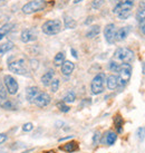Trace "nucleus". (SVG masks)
<instances>
[{
  "label": "nucleus",
  "mask_w": 145,
  "mask_h": 153,
  "mask_svg": "<svg viewBox=\"0 0 145 153\" xmlns=\"http://www.w3.org/2000/svg\"><path fill=\"white\" fill-rule=\"evenodd\" d=\"M13 48V44L11 42H7L4 43V45L0 46V55H4L6 53H8L9 51H11Z\"/></svg>",
  "instance_id": "obj_21"
},
{
  "label": "nucleus",
  "mask_w": 145,
  "mask_h": 153,
  "mask_svg": "<svg viewBox=\"0 0 145 153\" xmlns=\"http://www.w3.org/2000/svg\"><path fill=\"white\" fill-rule=\"evenodd\" d=\"M60 149L66 151V152H74L77 150V143L76 142H69V143H66L65 145L60 146Z\"/></svg>",
  "instance_id": "obj_20"
},
{
  "label": "nucleus",
  "mask_w": 145,
  "mask_h": 153,
  "mask_svg": "<svg viewBox=\"0 0 145 153\" xmlns=\"http://www.w3.org/2000/svg\"><path fill=\"white\" fill-rule=\"evenodd\" d=\"M37 39V35L33 29H25L21 33V42L22 43H29Z\"/></svg>",
  "instance_id": "obj_11"
},
{
  "label": "nucleus",
  "mask_w": 145,
  "mask_h": 153,
  "mask_svg": "<svg viewBox=\"0 0 145 153\" xmlns=\"http://www.w3.org/2000/svg\"><path fill=\"white\" fill-rule=\"evenodd\" d=\"M1 107H4V108H6V110H13V105L10 101H4V103L1 104Z\"/></svg>",
  "instance_id": "obj_30"
},
{
  "label": "nucleus",
  "mask_w": 145,
  "mask_h": 153,
  "mask_svg": "<svg viewBox=\"0 0 145 153\" xmlns=\"http://www.w3.org/2000/svg\"><path fill=\"white\" fill-rule=\"evenodd\" d=\"M50 88L53 93H56L59 88V79H53V82L50 83Z\"/></svg>",
  "instance_id": "obj_27"
},
{
  "label": "nucleus",
  "mask_w": 145,
  "mask_h": 153,
  "mask_svg": "<svg viewBox=\"0 0 145 153\" xmlns=\"http://www.w3.org/2000/svg\"><path fill=\"white\" fill-rule=\"evenodd\" d=\"M104 36L108 44H114L116 36V27L114 24H108L104 28Z\"/></svg>",
  "instance_id": "obj_9"
},
{
  "label": "nucleus",
  "mask_w": 145,
  "mask_h": 153,
  "mask_svg": "<svg viewBox=\"0 0 145 153\" xmlns=\"http://www.w3.org/2000/svg\"><path fill=\"white\" fill-rule=\"evenodd\" d=\"M7 89H4V87L2 85H0V98L2 100H6L7 98Z\"/></svg>",
  "instance_id": "obj_32"
},
{
  "label": "nucleus",
  "mask_w": 145,
  "mask_h": 153,
  "mask_svg": "<svg viewBox=\"0 0 145 153\" xmlns=\"http://www.w3.org/2000/svg\"><path fill=\"white\" fill-rule=\"evenodd\" d=\"M134 59V53H133L131 49H128V48H117L114 53V60L115 62H120L122 64L124 63H127L129 64L131 62H133Z\"/></svg>",
  "instance_id": "obj_1"
},
{
  "label": "nucleus",
  "mask_w": 145,
  "mask_h": 153,
  "mask_svg": "<svg viewBox=\"0 0 145 153\" xmlns=\"http://www.w3.org/2000/svg\"><path fill=\"white\" fill-rule=\"evenodd\" d=\"M133 6H134V0H121L120 2L114 7L113 13H116V15L124 13V11H129L131 13Z\"/></svg>",
  "instance_id": "obj_7"
},
{
  "label": "nucleus",
  "mask_w": 145,
  "mask_h": 153,
  "mask_svg": "<svg viewBox=\"0 0 145 153\" xmlns=\"http://www.w3.org/2000/svg\"><path fill=\"white\" fill-rule=\"evenodd\" d=\"M7 135L4 134V133H0V144H2V143H4L6 141H7Z\"/></svg>",
  "instance_id": "obj_35"
},
{
  "label": "nucleus",
  "mask_w": 145,
  "mask_h": 153,
  "mask_svg": "<svg viewBox=\"0 0 145 153\" xmlns=\"http://www.w3.org/2000/svg\"><path fill=\"white\" fill-rule=\"evenodd\" d=\"M54 71H48L47 73H45L43 76H41V83H43V85L45 86H48L50 85V83L53 82V79H54Z\"/></svg>",
  "instance_id": "obj_16"
},
{
  "label": "nucleus",
  "mask_w": 145,
  "mask_h": 153,
  "mask_svg": "<svg viewBox=\"0 0 145 153\" xmlns=\"http://www.w3.org/2000/svg\"><path fill=\"white\" fill-rule=\"evenodd\" d=\"M57 106L59 107V110L61 111V112H65V113L69 111V106H67L65 103H58V104H57Z\"/></svg>",
  "instance_id": "obj_31"
},
{
  "label": "nucleus",
  "mask_w": 145,
  "mask_h": 153,
  "mask_svg": "<svg viewBox=\"0 0 145 153\" xmlns=\"http://www.w3.org/2000/svg\"><path fill=\"white\" fill-rule=\"evenodd\" d=\"M99 33H101V27H99L98 25H94L87 30L86 37H87V38H94V37H96Z\"/></svg>",
  "instance_id": "obj_17"
},
{
  "label": "nucleus",
  "mask_w": 145,
  "mask_h": 153,
  "mask_svg": "<svg viewBox=\"0 0 145 153\" xmlns=\"http://www.w3.org/2000/svg\"><path fill=\"white\" fill-rule=\"evenodd\" d=\"M136 19L138 22L144 24L145 22V7H141L136 13Z\"/></svg>",
  "instance_id": "obj_23"
},
{
  "label": "nucleus",
  "mask_w": 145,
  "mask_h": 153,
  "mask_svg": "<svg viewBox=\"0 0 145 153\" xmlns=\"http://www.w3.org/2000/svg\"><path fill=\"white\" fill-rule=\"evenodd\" d=\"M65 62V54L64 53H58L54 58V64L55 66H61Z\"/></svg>",
  "instance_id": "obj_22"
},
{
  "label": "nucleus",
  "mask_w": 145,
  "mask_h": 153,
  "mask_svg": "<svg viewBox=\"0 0 145 153\" xmlns=\"http://www.w3.org/2000/svg\"><path fill=\"white\" fill-rule=\"evenodd\" d=\"M9 71L13 73H16L18 75H26L27 74V68L25 66V60L24 59H17L13 60L9 64Z\"/></svg>",
  "instance_id": "obj_6"
},
{
  "label": "nucleus",
  "mask_w": 145,
  "mask_h": 153,
  "mask_svg": "<svg viewBox=\"0 0 145 153\" xmlns=\"http://www.w3.org/2000/svg\"><path fill=\"white\" fill-rule=\"evenodd\" d=\"M116 133H114V132H108L106 134V139H105V142H106V144L108 145H112L115 143L116 141Z\"/></svg>",
  "instance_id": "obj_24"
},
{
  "label": "nucleus",
  "mask_w": 145,
  "mask_h": 153,
  "mask_svg": "<svg viewBox=\"0 0 145 153\" xmlns=\"http://www.w3.org/2000/svg\"><path fill=\"white\" fill-rule=\"evenodd\" d=\"M45 153H55L54 151H49V152H45Z\"/></svg>",
  "instance_id": "obj_41"
},
{
  "label": "nucleus",
  "mask_w": 145,
  "mask_h": 153,
  "mask_svg": "<svg viewBox=\"0 0 145 153\" xmlns=\"http://www.w3.org/2000/svg\"><path fill=\"white\" fill-rule=\"evenodd\" d=\"M81 0H75V1H74V2H75V4H78V2H81Z\"/></svg>",
  "instance_id": "obj_40"
},
{
  "label": "nucleus",
  "mask_w": 145,
  "mask_h": 153,
  "mask_svg": "<svg viewBox=\"0 0 145 153\" xmlns=\"http://www.w3.org/2000/svg\"><path fill=\"white\" fill-rule=\"evenodd\" d=\"M128 27H123V28H120L118 30H116V36H115V40H118V42H122L124 39H126L128 35Z\"/></svg>",
  "instance_id": "obj_15"
},
{
  "label": "nucleus",
  "mask_w": 145,
  "mask_h": 153,
  "mask_svg": "<svg viewBox=\"0 0 145 153\" xmlns=\"http://www.w3.org/2000/svg\"><path fill=\"white\" fill-rule=\"evenodd\" d=\"M39 94V89L36 86H31L26 89V100L28 102H34L35 98L37 97V95Z\"/></svg>",
  "instance_id": "obj_12"
},
{
  "label": "nucleus",
  "mask_w": 145,
  "mask_h": 153,
  "mask_svg": "<svg viewBox=\"0 0 145 153\" xmlns=\"http://www.w3.org/2000/svg\"><path fill=\"white\" fill-rule=\"evenodd\" d=\"M74 68H75V65L70 60H65L63 65H61V73L64 74L65 76H69L70 74L72 73L74 71Z\"/></svg>",
  "instance_id": "obj_13"
},
{
  "label": "nucleus",
  "mask_w": 145,
  "mask_h": 153,
  "mask_svg": "<svg viewBox=\"0 0 145 153\" xmlns=\"http://www.w3.org/2000/svg\"><path fill=\"white\" fill-rule=\"evenodd\" d=\"M106 82V76L104 73H99L96 76L93 78L92 84H90V91L94 95H98V94L103 93L104 91V85Z\"/></svg>",
  "instance_id": "obj_3"
},
{
  "label": "nucleus",
  "mask_w": 145,
  "mask_h": 153,
  "mask_svg": "<svg viewBox=\"0 0 145 153\" xmlns=\"http://www.w3.org/2000/svg\"><path fill=\"white\" fill-rule=\"evenodd\" d=\"M120 66H121V64H118V63L115 62V60H111V62H109V69H111L112 72L118 73V71H120Z\"/></svg>",
  "instance_id": "obj_26"
},
{
  "label": "nucleus",
  "mask_w": 145,
  "mask_h": 153,
  "mask_svg": "<svg viewBox=\"0 0 145 153\" xmlns=\"http://www.w3.org/2000/svg\"><path fill=\"white\" fill-rule=\"evenodd\" d=\"M4 85H6V89L8 91L9 94H11V95H15V94L18 92V83L17 81L13 78V76H10V75H6L4 77Z\"/></svg>",
  "instance_id": "obj_8"
},
{
  "label": "nucleus",
  "mask_w": 145,
  "mask_h": 153,
  "mask_svg": "<svg viewBox=\"0 0 145 153\" xmlns=\"http://www.w3.org/2000/svg\"><path fill=\"white\" fill-rule=\"evenodd\" d=\"M143 74L145 75V63L143 64Z\"/></svg>",
  "instance_id": "obj_39"
},
{
  "label": "nucleus",
  "mask_w": 145,
  "mask_h": 153,
  "mask_svg": "<svg viewBox=\"0 0 145 153\" xmlns=\"http://www.w3.org/2000/svg\"><path fill=\"white\" fill-rule=\"evenodd\" d=\"M136 135H137V139L140 141H143L145 137V128H140L137 130L136 132Z\"/></svg>",
  "instance_id": "obj_28"
},
{
  "label": "nucleus",
  "mask_w": 145,
  "mask_h": 153,
  "mask_svg": "<svg viewBox=\"0 0 145 153\" xmlns=\"http://www.w3.org/2000/svg\"><path fill=\"white\" fill-rule=\"evenodd\" d=\"M64 25H65V27H66L67 29H74V28L76 27L77 24L72 17H69V16H65Z\"/></svg>",
  "instance_id": "obj_19"
},
{
  "label": "nucleus",
  "mask_w": 145,
  "mask_h": 153,
  "mask_svg": "<svg viewBox=\"0 0 145 153\" xmlns=\"http://www.w3.org/2000/svg\"><path fill=\"white\" fill-rule=\"evenodd\" d=\"M103 4H104V0H94V1L92 2V7L94 9H98L102 7Z\"/></svg>",
  "instance_id": "obj_29"
},
{
  "label": "nucleus",
  "mask_w": 145,
  "mask_h": 153,
  "mask_svg": "<svg viewBox=\"0 0 145 153\" xmlns=\"http://www.w3.org/2000/svg\"><path fill=\"white\" fill-rule=\"evenodd\" d=\"M106 85L108 89H115L118 87V78L115 75H109L106 79Z\"/></svg>",
  "instance_id": "obj_14"
},
{
  "label": "nucleus",
  "mask_w": 145,
  "mask_h": 153,
  "mask_svg": "<svg viewBox=\"0 0 145 153\" xmlns=\"http://www.w3.org/2000/svg\"><path fill=\"white\" fill-rule=\"evenodd\" d=\"M33 128H34V126H33L31 123H26V124H24V126H22V130L25 132H30Z\"/></svg>",
  "instance_id": "obj_34"
},
{
  "label": "nucleus",
  "mask_w": 145,
  "mask_h": 153,
  "mask_svg": "<svg viewBox=\"0 0 145 153\" xmlns=\"http://www.w3.org/2000/svg\"><path fill=\"white\" fill-rule=\"evenodd\" d=\"M41 30L44 34L46 35H57L61 30V22L58 19L48 20L43 25Z\"/></svg>",
  "instance_id": "obj_4"
},
{
  "label": "nucleus",
  "mask_w": 145,
  "mask_h": 153,
  "mask_svg": "<svg viewBox=\"0 0 145 153\" xmlns=\"http://www.w3.org/2000/svg\"><path fill=\"white\" fill-rule=\"evenodd\" d=\"M50 96L47 93H39L37 95V97L35 98L34 103L38 107H45L50 103Z\"/></svg>",
  "instance_id": "obj_10"
},
{
  "label": "nucleus",
  "mask_w": 145,
  "mask_h": 153,
  "mask_svg": "<svg viewBox=\"0 0 145 153\" xmlns=\"http://www.w3.org/2000/svg\"><path fill=\"white\" fill-rule=\"evenodd\" d=\"M141 30L143 31V34H145V22H144V24H142V26H141Z\"/></svg>",
  "instance_id": "obj_36"
},
{
  "label": "nucleus",
  "mask_w": 145,
  "mask_h": 153,
  "mask_svg": "<svg viewBox=\"0 0 145 153\" xmlns=\"http://www.w3.org/2000/svg\"><path fill=\"white\" fill-rule=\"evenodd\" d=\"M129 15H131V13H129V11H124V13H118L117 16H118V18H120V19H127V18L129 17Z\"/></svg>",
  "instance_id": "obj_33"
},
{
  "label": "nucleus",
  "mask_w": 145,
  "mask_h": 153,
  "mask_svg": "<svg viewBox=\"0 0 145 153\" xmlns=\"http://www.w3.org/2000/svg\"><path fill=\"white\" fill-rule=\"evenodd\" d=\"M75 98H76V95H75V93H74L72 91H70V92H68V93L65 95L64 103H72L74 101H75Z\"/></svg>",
  "instance_id": "obj_25"
},
{
  "label": "nucleus",
  "mask_w": 145,
  "mask_h": 153,
  "mask_svg": "<svg viewBox=\"0 0 145 153\" xmlns=\"http://www.w3.org/2000/svg\"><path fill=\"white\" fill-rule=\"evenodd\" d=\"M45 6L46 4L44 0H33L22 7V13L26 15H30V13H37V11H41L44 10Z\"/></svg>",
  "instance_id": "obj_5"
},
{
  "label": "nucleus",
  "mask_w": 145,
  "mask_h": 153,
  "mask_svg": "<svg viewBox=\"0 0 145 153\" xmlns=\"http://www.w3.org/2000/svg\"><path fill=\"white\" fill-rule=\"evenodd\" d=\"M72 56H74L75 58H77V53L75 51V49H72Z\"/></svg>",
  "instance_id": "obj_37"
},
{
  "label": "nucleus",
  "mask_w": 145,
  "mask_h": 153,
  "mask_svg": "<svg viewBox=\"0 0 145 153\" xmlns=\"http://www.w3.org/2000/svg\"><path fill=\"white\" fill-rule=\"evenodd\" d=\"M0 153H7V151L4 149H1V148H0Z\"/></svg>",
  "instance_id": "obj_38"
},
{
  "label": "nucleus",
  "mask_w": 145,
  "mask_h": 153,
  "mask_svg": "<svg viewBox=\"0 0 145 153\" xmlns=\"http://www.w3.org/2000/svg\"><path fill=\"white\" fill-rule=\"evenodd\" d=\"M131 75H132V66L131 64H127V63H124V64H121L120 66V71H118V86H125L129 82V78H131Z\"/></svg>",
  "instance_id": "obj_2"
},
{
  "label": "nucleus",
  "mask_w": 145,
  "mask_h": 153,
  "mask_svg": "<svg viewBox=\"0 0 145 153\" xmlns=\"http://www.w3.org/2000/svg\"><path fill=\"white\" fill-rule=\"evenodd\" d=\"M13 24H4V26L0 27V40H2L4 36H7L10 33V30L13 29Z\"/></svg>",
  "instance_id": "obj_18"
}]
</instances>
